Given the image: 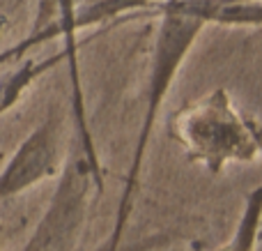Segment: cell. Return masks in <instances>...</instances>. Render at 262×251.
<instances>
[{
	"label": "cell",
	"instance_id": "cell-1",
	"mask_svg": "<svg viewBox=\"0 0 262 251\" xmlns=\"http://www.w3.org/2000/svg\"><path fill=\"white\" fill-rule=\"evenodd\" d=\"M207 26L200 16L184 9L175 7L172 3L163 5L161 7V23H159V32H157V41H154V60H152V69H149V81H147V104H145V113H143V124L138 132V143H136L134 157L129 164V173H127V182H124V192L120 196L118 203V215H115V224L111 231V238L106 240L104 251H120V240L124 235L127 221L131 217V207H134V198H136V189H138V180H140V171H143V161L147 157V148H149V138H152V129H154V120H157L159 111H161L163 97L168 95L172 81H175L177 72H180L182 62H184L189 49L193 46L195 37L200 35V30Z\"/></svg>",
	"mask_w": 262,
	"mask_h": 251
},
{
	"label": "cell",
	"instance_id": "cell-2",
	"mask_svg": "<svg viewBox=\"0 0 262 251\" xmlns=\"http://www.w3.org/2000/svg\"><path fill=\"white\" fill-rule=\"evenodd\" d=\"M172 129L191 159L212 173H221L228 164L253 161L262 152V132L232 106L223 90L186 106L172 120Z\"/></svg>",
	"mask_w": 262,
	"mask_h": 251
},
{
	"label": "cell",
	"instance_id": "cell-3",
	"mask_svg": "<svg viewBox=\"0 0 262 251\" xmlns=\"http://www.w3.org/2000/svg\"><path fill=\"white\" fill-rule=\"evenodd\" d=\"M101 189V166L88 157L83 143L76 141L67 155L60 182L23 251H74L83 233L92 196Z\"/></svg>",
	"mask_w": 262,
	"mask_h": 251
},
{
	"label": "cell",
	"instance_id": "cell-4",
	"mask_svg": "<svg viewBox=\"0 0 262 251\" xmlns=\"http://www.w3.org/2000/svg\"><path fill=\"white\" fill-rule=\"evenodd\" d=\"M64 155V129L60 118H49L16 148L0 171V201L18 196L41 180L60 175Z\"/></svg>",
	"mask_w": 262,
	"mask_h": 251
},
{
	"label": "cell",
	"instance_id": "cell-5",
	"mask_svg": "<svg viewBox=\"0 0 262 251\" xmlns=\"http://www.w3.org/2000/svg\"><path fill=\"white\" fill-rule=\"evenodd\" d=\"M262 231V187L253 189L249 198H246L244 212H242L239 221L232 240L221 251H255L258 247V238Z\"/></svg>",
	"mask_w": 262,
	"mask_h": 251
}]
</instances>
